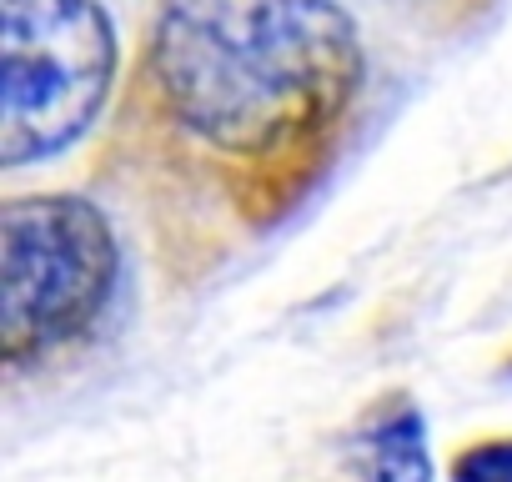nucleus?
<instances>
[{"instance_id":"nucleus-1","label":"nucleus","mask_w":512,"mask_h":482,"mask_svg":"<svg viewBox=\"0 0 512 482\" xmlns=\"http://www.w3.org/2000/svg\"><path fill=\"white\" fill-rule=\"evenodd\" d=\"M362 81L367 56L342 0H156V111L226 171L342 141Z\"/></svg>"},{"instance_id":"nucleus-2","label":"nucleus","mask_w":512,"mask_h":482,"mask_svg":"<svg viewBox=\"0 0 512 482\" xmlns=\"http://www.w3.org/2000/svg\"><path fill=\"white\" fill-rule=\"evenodd\" d=\"M121 277L116 231L96 201L51 191L0 206V357L11 372L81 342Z\"/></svg>"},{"instance_id":"nucleus-3","label":"nucleus","mask_w":512,"mask_h":482,"mask_svg":"<svg viewBox=\"0 0 512 482\" xmlns=\"http://www.w3.org/2000/svg\"><path fill=\"white\" fill-rule=\"evenodd\" d=\"M116 26L96 0H0V166L71 151L116 91Z\"/></svg>"},{"instance_id":"nucleus-4","label":"nucleus","mask_w":512,"mask_h":482,"mask_svg":"<svg viewBox=\"0 0 512 482\" xmlns=\"http://www.w3.org/2000/svg\"><path fill=\"white\" fill-rule=\"evenodd\" d=\"M362 482H432V452L427 427L412 397H387L377 412H367L357 442H352Z\"/></svg>"},{"instance_id":"nucleus-5","label":"nucleus","mask_w":512,"mask_h":482,"mask_svg":"<svg viewBox=\"0 0 512 482\" xmlns=\"http://www.w3.org/2000/svg\"><path fill=\"white\" fill-rule=\"evenodd\" d=\"M447 477L452 482H512V437H487V442L462 447Z\"/></svg>"}]
</instances>
